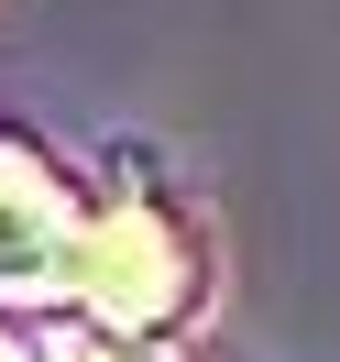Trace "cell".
<instances>
[{
    "label": "cell",
    "instance_id": "1",
    "mask_svg": "<svg viewBox=\"0 0 340 362\" xmlns=\"http://www.w3.org/2000/svg\"><path fill=\"white\" fill-rule=\"evenodd\" d=\"M55 286L77 296V318H88L99 340H165L198 318V252H187V230L165 220V209H99V220L66 230V264H55Z\"/></svg>",
    "mask_w": 340,
    "mask_h": 362
},
{
    "label": "cell",
    "instance_id": "2",
    "mask_svg": "<svg viewBox=\"0 0 340 362\" xmlns=\"http://www.w3.org/2000/svg\"><path fill=\"white\" fill-rule=\"evenodd\" d=\"M66 230H77L66 187L23 143H0V296H45L55 264H66Z\"/></svg>",
    "mask_w": 340,
    "mask_h": 362
},
{
    "label": "cell",
    "instance_id": "3",
    "mask_svg": "<svg viewBox=\"0 0 340 362\" xmlns=\"http://www.w3.org/2000/svg\"><path fill=\"white\" fill-rule=\"evenodd\" d=\"M0 362H45V351H33V340H11V329H0Z\"/></svg>",
    "mask_w": 340,
    "mask_h": 362
},
{
    "label": "cell",
    "instance_id": "4",
    "mask_svg": "<svg viewBox=\"0 0 340 362\" xmlns=\"http://www.w3.org/2000/svg\"><path fill=\"white\" fill-rule=\"evenodd\" d=\"M45 362H121V351H45Z\"/></svg>",
    "mask_w": 340,
    "mask_h": 362
}]
</instances>
